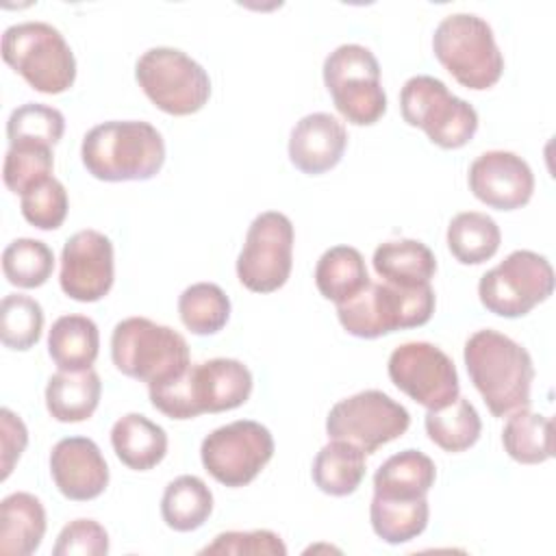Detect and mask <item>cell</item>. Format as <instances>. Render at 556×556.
Listing matches in <instances>:
<instances>
[{
	"label": "cell",
	"mask_w": 556,
	"mask_h": 556,
	"mask_svg": "<svg viewBox=\"0 0 556 556\" xmlns=\"http://www.w3.org/2000/svg\"><path fill=\"white\" fill-rule=\"evenodd\" d=\"M434 289L430 285L397 287L391 282H371L343 304H337L341 326L358 339H378L382 334L419 328L434 313Z\"/></svg>",
	"instance_id": "3"
},
{
	"label": "cell",
	"mask_w": 556,
	"mask_h": 556,
	"mask_svg": "<svg viewBox=\"0 0 556 556\" xmlns=\"http://www.w3.org/2000/svg\"><path fill=\"white\" fill-rule=\"evenodd\" d=\"M554 291L549 261L532 250H515L500 265L482 274L478 298L482 306L500 317H523Z\"/></svg>",
	"instance_id": "10"
},
{
	"label": "cell",
	"mask_w": 556,
	"mask_h": 556,
	"mask_svg": "<svg viewBox=\"0 0 556 556\" xmlns=\"http://www.w3.org/2000/svg\"><path fill=\"white\" fill-rule=\"evenodd\" d=\"M50 473L56 489L74 502H89L104 493L109 465L87 437H65L50 452Z\"/></svg>",
	"instance_id": "17"
},
{
	"label": "cell",
	"mask_w": 556,
	"mask_h": 556,
	"mask_svg": "<svg viewBox=\"0 0 556 556\" xmlns=\"http://www.w3.org/2000/svg\"><path fill=\"white\" fill-rule=\"evenodd\" d=\"M369 285V274L363 254L352 245L328 248L315 265L317 291L334 302L343 304Z\"/></svg>",
	"instance_id": "27"
},
{
	"label": "cell",
	"mask_w": 556,
	"mask_h": 556,
	"mask_svg": "<svg viewBox=\"0 0 556 556\" xmlns=\"http://www.w3.org/2000/svg\"><path fill=\"white\" fill-rule=\"evenodd\" d=\"M408 426V410L378 389H367L339 400L326 417V432L330 439L348 441L365 454H374L389 441L400 439Z\"/></svg>",
	"instance_id": "12"
},
{
	"label": "cell",
	"mask_w": 556,
	"mask_h": 556,
	"mask_svg": "<svg viewBox=\"0 0 556 556\" xmlns=\"http://www.w3.org/2000/svg\"><path fill=\"white\" fill-rule=\"evenodd\" d=\"M348 146V130L330 113H308L289 135V161L308 176H319L339 165Z\"/></svg>",
	"instance_id": "18"
},
{
	"label": "cell",
	"mask_w": 556,
	"mask_h": 556,
	"mask_svg": "<svg viewBox=\"0 0 556 556\" xmlns=\"http://www.w3.org/2000/svg\"><path fill=\"white\" fill-rule=\"evenodd\" d=\"M54 156L46 146H9L2 178L9 191L24 195L52 176Z\"/></svg>",
	"instance_id": "37"
},
{
	"label": "cell",
	"mask_w": 556,
	"mask_h": 556,
	"mask_svg": "<svg viewBox=\"0 0 556 556\" xmlns=\"http://www.w3.org/2000/svg\"><path fill=\"white\" fill-rule=\"evenodd\" d=\"M502 445L506 454L521 465H539L554 456V426L552 419L528 408L510 413Z\"/></svg>",
	"instance_id": "29"
},
{
	"label": "cell",
	"mask_w": 556,
	"mask_h": 556,
	"mask_svg": "<svg viewBox=\"0 0 556 556\" xmlns=\"http://www.w3.org/2000/svg\"><path fill=\"white\" fill-rule=\"evenodd\" d=\"M80 156L85 169L98 180H150L165 163V141L148 122L111 119L83 137Z\"/></svg>",
	"instance_id": "2"
},
{
	"label": "cell",
	"mask_w": 556,
	"mask_h": 556,
	"mask_svg": "<svg viewBox=\"0 0 556 556\" xmlns=\"http://www.w3.org/2000/svg\"><path fill=\"white\" fill-rule=\"evenodd\" d=\"M63 132H65L63 113L41 102H26L13 109V113L7 119L9 146L52 148L61 141Z\"/></svg>",
	"instance_id": "34"
},
{
	"label": "cell",
	"mask_w": 556,
	"mask_h": 556,
	"mask_svg": "<svg viewBox=\"0 0 556 556\" xmlns=\"http://www.w3.org/2000/svg\"><path fill=\"white\" fill-rule=\"evenodd\" d=\"M178 315L193 334H215L230 317V300L215 282H195L178 298Z\"/></svg>",
	"instance_id": "33"
},
{
	"label": "cell",
	"mask_w": 556,
	"mask_h": 556,
	"mask_svg": "<svg viewBox=\"0 0 556 556\" xmlns=\"http://www.w3.org/2000/svg\"><path fill=\"white\" fill-rule=\"evenodd\" d=\"M115 456L135 471L156 467L167 454V432L141 413L119 417L111 428Z\"/></svg>",
	"instance_id": "21"
},
{
	"label": "cell",
	"mask_w": 556,
	"mask_h": 556,
	"mask_svg": "<svg viewBox=\"0 0 556 556\" xmlns=\"http://www.w3.org/2000/svg\"><path fill=\"white\" fill-rule=\"evenodd\" d=\"M2 59L35 91L56 96L76 80V59L59 28L46 22H22L4 28Z\"/></svg>",
	"instance_id": "6"
},
{
	"label": "cell",
	"mask_w": 556,
	"mask_h": 556,
	"mask_svg": "<svg viewBox=\"0 0 556 556\" xmlns=\"http://www.w3.org/2000/svg\"><path fill=\"white\" fill-rule=\"evenodd\" d=\"M109 552V534L96 519H74L56 536L54 556H104Z\"/></svg>",
	"instance_id": "40"
},
{
	"label": "cell",
	"mask_w": 556,
	"mask_h": 556,
	"mask_svg": "<svg viewBox=\"0 0 556 556\" xmlns=\"http://www.w3.org/2000/svg\"><path fill=\"white\" fill-rule=\"evenodd\" d=\"M437 480V467L419 450H402L389 456L374 473V495L380 497H426Z\"/></svg>",
	"instance_id": "24"
},
{
	"label": "cell",
	"mask_w": 556,
	"mask_h": 556,
	"mask_svg": "<svg viewBox=\"0 0 556 556\" xmlns=\"http://www.w3.org/2000/svg\"><path fill=\"white\" fill-rule=\"evenodd\" d=\"M200 554H254V556H285L287 554V545L282 543V539L271 532V530H230V532H222L213 539V543H208L206 547L200 549Z\"/></svg>",
	"instance_id": "39"
},
{
	"label": "cell",
	"mask_w": 556,
	"mask_h": 556,
	"mask_svg": "<svg viewBox=\"0 0 556 556\" xmlns=\"http://www.w3.org/2000/svg\"><path fill=\"white\" fill-rule=\"evenodd\" d=\"M111 358L124 376L148 382V387L169 380L191 365L185 337L148 317H126L115 324Z\"/></svg>",
	"instance_id": "4"
},
{
	"label": "cell",
	"mask_w": 556,
	"mask_h": 556,
	"mask_svg": "<svg viewBox=\"0 0 556 556\" xmlns=\"http://www.w3.org/2000/svg\"><path fill=\"white\" fill-rule=\"evenodd\" d=\"M500 243V226L486 213L465 211L454 215L447 226V248L463 265H480L493 258Z\"/></svg>",
	"instance_id": "31"
},
{
	"label": "cell",
	"mask_w": 556,
	"mask_h": 556,
	"mask_svg": "<svg viewBox=\"0 0 556 556\" xmlns=\"http://www.w3.org/2000/svg\"><path fill=\"white\" fill-rule=\"evenodd\" d=\"M463 358L491 415L506 417L530 406L534 365L521 343L491 328L476 330L465 343Z\"/></svg>",
	"instance_id": "1"
},
{
	"label": "cell",
	"mask_w": 556,
	"mask_h": 556,
	"mask_svg": "<svg viewBox=\"0 0 556 556\" xmlns=\"http://www.w3.org/2000/svg\"><path fill=\"white\" fill-rule=\"evenodd\" d=\"M424 426L428 439L452 454L465 452L476 445L482 432V421L476 406L463 395H458L443 408L428 410Z\"/></svg>",
	"instance_id": "32"
},
{
	"label": "cell",
	"mask_w": 556,
	"mask_h": 556,
	"mask_svg": "<svg viewBox=\"0 0 556 556\" xmlns=\"http://www.w3.org/2000/svg\"><path fill=\"white\" fill-rule=\"evenodd\" d=\"M213 513V493L198 476L174 478L161 497V517L176 532H191L204 526Z\"/></svg>",
	"instance_id": "28"
},
{
	"label": "cell",
	"mask_w": 556,
	"mask_h": 556,
	"mask_svg": "<svg viewBox=\"0 0 556 556\" xmlns=\"http://www.w3.org/2000/svg\"><path fill=\"white\" fill-rule=\"evenodd\" d=\"M311 476L321 493L345 497L354 493L365 478V452L348 441L330 439V443L317 452Z\"/></svg>",
	"instance_id": "26"
},
{
	"label": "cell",
	"mask_w": 556,
	"mask_h": 556,
	"mask_svg": "<svg viewBox=\"0 0 556 556\" xmlns=\"http://www.w3.org/2000/svg\"><path fill=\"white\" fill-rule=\"evenodd\" d=\"M54 269V252L48 243L30 237L11 241L2 252L4 278L20 289H35L48 282Z\"/></svg>",
	"instance_id": "35"
},
{
	"label": "cell",
	"mask_w": 556,
	"mask_h": 556,
	"mask_svg": "<svg viewBox=\"0 0 556 556\" xmlns=\"http://www.w3.org/2000/svg\"><path fill=\"white\" fill-rule=\"evenodd\" d=\"M430 517V506L426 497L400 500V497H371L369 519L374 532L389 545H400L417 539Z\"/></svg>",
	"instance_id": "30"
},
{
	"label": "cell",
	"mask_w": 556,
	"mask_h": 556,
	"mask_svg": "<svg viewBox=\"0 0 556 556\" xmlns=\"http://www.w3.org/2000/svg\"><path fill=\"white\" fill-rule=\"evenodd\" d=\"M432 50L439 63L467 89L482 91L502 78L504 56L493 28L480 15H445L434 28Z\"/></svg>",
	"instance_id": "5"
},
{
	"label": "cell",
	"mask_w": 556,
	"mask_h": 556,
	"mask_svg": "<svg viewBox=\"0 0 556 556\" xmlns=\"http://www.w3.org/2000/svg\"><path fill=\"white\" fill-rule=\"evenodd\" d=\"M324 85L337 111L354 126H371L387 111L378 59L361 43H343L326 56Z\"/></svg>",
	"instance_id": "8"
},
{
	"label": "cell",
	"mask_w": 556,
	"mask_h": 556,
	"mask_svg": "<svg viewBox=\"0 0 556 556\" xmlns=\"http://www.w3.org/2000/svg\"><path fill=\"white\" fill-rule=\"evenodd\" d=\"M189 378L200 415L239 408L252 393V371L237 358H211L189 365Z\"/></svg>",
	"instance_id": "19"
},
{
	"label": "cell",
	"mask_w": 556,
	"mask_h": 556,
	"mask_svg": "<svg viewBox=\"0 0 556 556\" xmlns=\"http://www.w3.org/2000/svg\"><path fill=\"white\" fill-rule=\"evenodd\" d=\"M100 352V330L87 315H63L48 332V354L59 369H89Z\"/></svg>",
	"instance_id": "25"
},
{
	"label": "cell",
	"mask_w": 556,
	"mask_h": 556,
	"mask_svg": "<svg viewBox=\"0 0 556 556\" xmlns=\"http://www.w3.org/2000/svg\"><path fill=\"white\" fill-rule=\"evenodd\" d=\"M67 191L54 176L28 189L20 202L24 219L39 230H56L67 217Z\"/></svg>",
	"instance_id": "38"
},
{
	"label": "cell",
	"mask_w": 556,
	"mask_h": 556,
	"mask_svg": "<svg viewBox=\"0 0 556 556\" xmlns=\"http://www.w3.org/2000/svg\"><path fill=\"white\" fill-rule=\"evenodd\" d=\"M0 443H2V480L9 478V473L13 471L15 463L20 460L22 452L26 450L28 443V430L24 426V421L11 410V408H2L0 410Z\"/></svg>",
	"instance_id": "41"
},
{
	"label": "cell",
	"mask_w": 556,
	"mask_h": 556,
	"mask_svg": "<svg viewBox=\"0 0 556 556\" xmlns=\"http://www.w3.org/2000/svg\"><path fill=\"white\" fill-rule=\"evenodd\" d=\"M46 508L39 497L15 491L0 502V554L28 556L46 534Z\"/></svg>",
	"instance_id": "20"
},
{
	"label": "cell",
	"mask_w": 556,
	"mask_h": 556,
	"mask_svg": "<svg viewBox=\"0 0 556 556\" xmlns=\"http://www.w3.org/2000/svg\"><path fill=\"white\" fill-rule=\"evenodd\" d=\"M113 278V243L106 235L87 228L65 241L59 282L67 298L76 302H98L111 291Z\"/></svg>",
	"instance_id": "15"
},
{
	"label": "cell",
	"mask_w": 556,
	"mask_h": 556,
	"mask_svg": "<svg viewBox=\"0 0 556 556\" xmlns=\"http://www.w3.org/2000/svg\"><path fill=\"white\" fill-rule=\"evenodd\" d=\"M469 189L486 206L515 211L530 202L534 193V174L515 152L489 150L469 165Z\"/></svg>",
	"instance_id": "16"
},
{
	"label": "cell",
	"mask_w": 556,
	"mask_h": 556,
	"mask_svg": "<svg viewBox=\"0 0 556 556\" xmlns=\"http://www.w3.org/2000/svg\"><path fill=\"white\" fill-rule=\"evenodd\" d=\"M274 456L271 432L254 419H237L208 432L200 445L204 469L224 486L250 484Z\"/></svg>",
	"instance_id": "11"
},
{
	"label": "cell",
	"mask_w": 556,
	"mask_h": 556,
	"mask_svg": "<svg viewBox=\"0 0 556 556\" xmlns=\"http://www.w3.org/2000/svg\"><path fill=\"white\" fill-rule=\"evenodd\" d=\"M400 111L408 126L421 128L443 150L467 146L478 130L476 109L454 96L443 80L428 74H417L404 83Z\"/></svg>",
	"instance_id": "7"
},
{
	"label": "cell",
	"mask_w": 556,
	"mask_h": 556,
	"mask_svg": "<svg viewBox=\"0 0 556 556\" xmlns=\"http://www.w3.org/2000/svg\"><path fill=\"white\" fill-rule=\"evenodd\" d=\"M43 330L41 304L24 293L4 295L0 304V339L9 350L26 352L39 339Z\"/></svg>",
	"instance_id": "36"
},
{
	"label": "cell",
	"mask_w": 556,
	"mask_h": 556,
	"mask_svg": "<svg viewBox=\"0 0 556 556\" xmlns=\"http://www.w3.org/2000/svg\"><path fill=\"white\" fill-rule=\"evenodd\" d=\"M135 78L150 102L167 115L198 113L211 98L206 70L178 48H150L135 65Z\"/></svg>",
	"instance_id": "9"
},
{
	"label": "cell",
	"mask_w": 556,
	"mask_h": 556,
	"mask_svg": "<svg viewBox=\"0 0 556 556\" xmlns=\"http://www.w3.org/2000/svg\"><path fill=\"white\" fill-rule=\"evenodd\" d=\"M387 371L402 393L428 410L447 406L460 393L454 361L428 341L397 345L389 356Z\"/></svg>",
	"instance_id": "14"
},
{
	"label": "cell",
	"mask_w": 556,
	"mask_h": 556,
	"mask_svg": "<svg viewBox=\"0 0 556 556\" xmlns=\"http://www.w3.org/2000/svg\"><path fill=\"white\" fill-rule=\"evenodd\" d=\"M376 274L397 287L430 285L437 274L432 250L417 239H391L380 243L371 256Z\"/></svg>",
	"instance_id": "23"
},
{
	"label": "cell",
	"mask_w": 556,
	"mask_h": 556,
	"mask_svg": "<svg viewBox=\"0 0 556 556\" xmlns=\"http://www.w3.org/2000/svg\"><path fill=\"white\" fill-rule=\"evenodd\" d=\"M102 395L100 376L89 367L83 371L59 369L46 384V408L63 424H78L89 419Z\"/></svg>",
	"instance_id": "22"
},
{
	"label": "cell",
	"mask_w": 556,
	"mask_h": 556,
	"mask_svg": "<svg viewBox=\"0 0 556 556\" xmlns=\"http://www.w3.org/2000/svg\"><path fill=\"white\" fill-rule=\"evenodd\" d=\"M293 239V224L285 213L265 211L256 215L237 258L239 282L254 293L278 291L291 274Z\"/></svg>",
	"instance_id": "13"
}]
</instances>
